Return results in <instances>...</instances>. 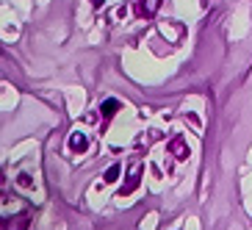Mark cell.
Segmentation results:
<instances>
[{"label": "cell", "instance_id": "7", "mask_svg": "<svg viewBox=\"0 0 252 230\" xmlns=\"http://www.w3.org/2000/svg\"><path fill=\"white\" fill-rule=\"evenodd\" d=\"M17 183H20V186H33V180H31L28 175H20V178H17Z\"/></svg>", "mask_w": 252, "mask_h": 230}, {"label": "cell", "instance_id": "5", "mask_svg": "<svg viewBox=\"0 0 252 230\" xmlns=\"http://www.w3.org/2000/svg\"><path fill=\"white\" fill-rule=\"evenodd\" d=\"M117 111H119V103H117V100H105V103H103V117H105V119H111Z\"/></svg>", "mask_w": 252, "mask_h": 230}, {"label": "cell", "instance_id": "4", "mask_svg": "<svg viewBox=\"0 0 252 230\" xmlns=\"http://www.w3.org/2000/svg\"><path fill=\"white\" fill-rule=\"evenodd\" d=\"M161 0H139V6H136V11H139V17H144V20H150V17L156 14V8Z\"/></svg>", "mask_w": 252, "mask_h": 230}, {"label": "cell", "instance_id": "2", "mask_svg": "<svg viewBox=\"0 0 252 230\" xmlns=\"http://www.w3.org/2000/svg\"><path fill=\"white\" fill-rule=\"evenodd\" d=\"M67 147H69V153H86V147H89V139H86V133H72L69 136V141H67Z\"/></svg>", "mask_w": 252, "mask_h": 230}, {"label": "cell", "instance_id": "6", "mask_svg": "<svg viewBox=\"0 0 252 230\" xmlns=\"http://www.w3.org/2000/svg\"><path fill=\"white\" fill-rule=\"evenodd\" d=\"M119 172H122V166H119V164H114V166H108V172H105V183H114V180L119 178Z\"/></svg>", "mask_w": 252, "mask_h": 230}, {"label": "cell", "instance_id": "1", "mask_svg": "<svg viewBox=\"0 0 252 230\" xmlns=\"http://www.w3.org/2000/svg\"><path fill=\"white\" fill-rule=\"evenodd\" d=\"M169 153L178 158V161H186V158H189V144H186L183 136H175V139L169 141Z\"/></svg>", "mask_w": 252, "mask_h": 230}, {"label": "cell", "instance_id": "3", "mask_svg": "<svg viewBox=\"0 0 252 230\" xmlns=\"http://www.w3.org/2000/svg\"><path fill=\"white\" fill-rule=\"evenodd\" d=\"M141 183V166H136L133 172H130V178H127V183L122 186V192H119V197H127V194H133L136 189H139Z\"/></svg>", "mask_w": 252, "mask_h": 230}]
</instances>
